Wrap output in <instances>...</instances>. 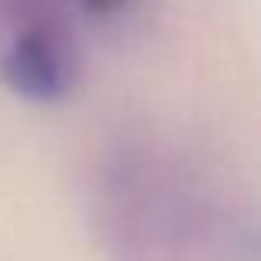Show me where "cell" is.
Here are the masks:
<instances>
[{
  "label": "cell",
  "mask_w": 261,
  "mask_h": 261,
  "mask_svg": "<svg viewBox=\"0 0 261 261\" xmlns=\"http://www.w3.org/2000/svg\"><path fill=\"white\" fill-rule=\"evenodd\" d=\"M0 76L20 96L30 99H57L66 89V57L46 30H30L7 50Z\"/></svg>",
  "instance_id": "6da1fadb"
}]
</instances>
